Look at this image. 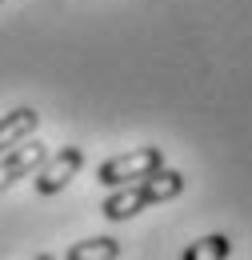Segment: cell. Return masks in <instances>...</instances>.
<instances>
[{
    "instance_id": "3957f363",
    "label": "cell",
    "mask_w": 252,
    "mask_h": 260,
    "mask_svg": "<svg viewBox=\"0 0 252 260\" xmlns=\"http://www.w3.org/2000/svg\"><path fill=\"white\" fill-rule=\"evenodd\" d=\"M80 164H84V148H76V144L56 148V156H44V164L36 168V192H44V196L60 192L64 184L80 172Z\"/></svg>"
},
{
    "instance_id": "ba28073f",
    "label": "cell",
    "mask_w": 252,
    "mask_h": 260,
    "mask_svg": "<svg viewBox=\"0 0 252 260\" xmlns=\"http://www.w3.org/2000/svg\"><path fill=\"white\" fill-rule=\"evenodd\" d=\"M0 4H4V0H0Z\"/></svg>"
},
{
    "instance_id": "277c9868",
    "label": "cell",
    "mask_w": 252,
    "mask_h": 260,
    "mask_svg": "<svg viewBox=\"0 0 252 260\" xmlns=\"http://www.w3.org/2000/svg\"><path fill=\"white\" fill-rule=\"evenodd\" d=\"M48 156V148L40 144V140H20V144H12L8 152H0V192L8 188V184H16L20 176H28L36 172L40 164Z\"/></svg>"
},
{
    "instance_id": "8992f818",
    "label": "cell",
    "mask_w": 252,
    "mask_h": 260,
    "mask_svg": "<svg viewBox=\"0 0 252 260\" xmlns=\"http://www.w3.org/2000/svg\"><path fill=\"white\" fill-rule=\"evenodd\" d=\"M68 260H116L120 256V244L116 240H108V236H92V240H80V244H72L68 252H64Z\"/></svg>"
},
{
    "instance_id": "6da1fadb",
    "label": "cell",
    "mask_w": 252,
    "mask_h": 260,
    "mask_svg": "<svg viewBox=\"0 0 252 260\" xmlns=\"http://www.w3.org/2000/svg\"><path fill=\"white\" fill-rule=\"evenodd\" d=\"M180 192H184V176L160 164L148 176L128 180L120 192L108 196V200H104V216H108V220H128V216L144 212L148 204H164V200H172V196H180Z\"/></svg>"
},
{
    "instance_id": "7a4b0ae2",
    "label": "cell",
    "mask_w": 252,
    "mask_h": 260,
    "mask_svg": "<svg viewBox=\"0 0 252 260\" xmlns=\"http://www.w3.org/2000/svg\"><path fill=\"white\" fill-rule=\"evenodd\" d=\"M164 164V152L160 148H132V152H120V156H112V160H104L96 168V180L100 184H108V188H120L128 180H140V176H148L152 168Z\"/></svg>"
},
{
    "instance_id": "5b68a950",
    "label": "cell",
    "mask_w": 252,
    "mask_h": 260,
    "mask_svg": "<svg viewBox=\"0 0 252 260\" xmlns=\"http://www.w3.org/2000/svg\"><path fill=\"white\" fill-rule=\"evenodd\" d=\"M36 124H40L36 108H12L8 116H0V152H8L12 144L28 140L32 132H36Z\"/></svg>"
},
{
    "instance_id": "52a82bcc",
    "label": "cell",
    "mask_w": 252,
    "mask_h": 260,
    "mask_svg": "<svg viewBox=\"0 0 252 260\" xmlns=\"http://www.w3.org/2000/svg\"><path fill=\"white\" fill-rule=\"evenodd\" d=\"M228 252H232L228 236H200L196 244L184 248V260H224Z\"/></svg>"
}]
</instances>
